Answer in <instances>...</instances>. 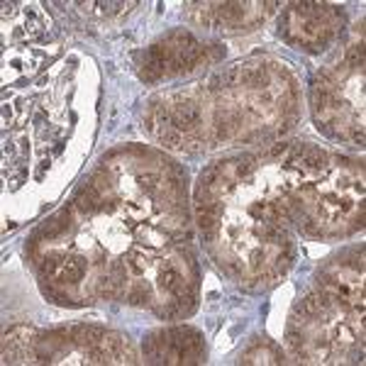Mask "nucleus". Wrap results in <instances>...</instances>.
Wrapping results in <instances>:
<instances>
[{
    "mask_svg": "<svg viewBox=\"0 0 366 366\" xmlns=\"http://www.w3.org/2000/svg\"><path fill=\"white\" fill-rule=\"evenodd\" d=\"M281 354L276 347L267 345V342H262V345H257L254 350L244 352V357H242V364H281Z\"/></svg>",
    "mask_w": 366,
    "mask_h": 366,
    "instance_id": "nucleus-7",
    "label": "nucleus"
},
{
    "mask_svg": "<svg viewBox=\"0 0 366 366\" xmlns=\"http://www.w3.org/2000/svg\"><path fill=\"white\" fill-rule=\"evenodd\" d=\"M144 357L152 364H198L203 357V337L193 327L162 330L147 337Z\"/></svg>",
    "mask_w": 366,
    "mask_h": 366,
    "instance_id": "nucleus-3",
    "label": "nucleus"
},
{
    "mask_svg": "<svg viewBox=\"0 0 366 366\" xmlns=\"http://www.w3.org/2000/svg\"><path fill=\"white\" fill-rule=\"evenodd\" d=\"M208 46H200L188 32H171L167 39L157 42L144 54L142 64V79L157 81L162 76L181 74L205 64Z\"/></svg>",
    "mask_w": 366,
    "mask_h": 366,
    "instance_id": "nucleus-2",
    "label": "nucleus"
},
{
    "mask_svg": "<svg viewBox=\"0 0 366 366\" xmlns=\"http://www.w3.org/2000/svg\"><path fill=\"white\" fill-rule=\"evenodd\" d=\"M132 3H88L84 8H88V13H96V15H115V13H122L127 10Z\"/></svg>",
    "mask_w": 366,
    "mask_h": 366,
    "instance_id": "nucleus-9",
    "label": "nucleus"
},
{
    "mask_svg": "<svg viewBox=\"0 0 366 366\" xmlns=\"http://www.w3.org/2000/svg\"><path fill=\"white\" fill-rule=\"evenodd\" d=\"M125 269H127V274H132V276H142L147 269H149V259L144 257V252H139V249H132L125 257Z\"/></svg>",
    "mask_w": 366,
    "mask_h": 366,
    "instance_id": "nucleus-8",
    "label": "nucleus"
},
{
    "mask_svg": "<svg viewBox=\"0 0 366 366\" xmlns=\"http://www.w3.org/2000/svg\"><path fill=\"white\" fill-rule=\"evenodd\" d=\"M134 237L142 247H147V249H162L164 244H167V232H164L162 227L157 225H144V222H139L137 227H134Z\"/></svg>",
    "mask_w": 366,
    "mask_h": 366,
    "instance_id": "nucleus-6",
    "label": "nucleus"
},
{
    "mask_svg": "<svg viewBox=\"0 0 366 366\" xmlns=\"http://www.w3.org/2000/svg\"><path fill=\"white\" fill-rule=\"evenodd\" d=\"M196 8V20L205 22L212 27H252L259 20H264V15L269 13V8H274V3H200L191 5Z\"/></svg>",
    "mask_w": 366,
    "mask_h": 366,
    "instance_id": "nucleus-4",
    "label": "nucleus"
},
{
    "mask_svg": "<svg viewBox=\"0 0 366 366\" xmlns=\"http://www.w3.org/2000/svg\"><path fill=\"white\" fill-rule=\"evenodd\" d=\"M42 271L46 281L54 283V288L76 286L84 281L88 271V257L74 252H49L42 259Z\"/></svg>",
    "mask_w": 366,
    "mask_h": 366,
    "instance_id": "nucleus-5",
    "label": "nucleus"
},
{
    "mask_svg": "<svg viewBox=\"0 0 366 366\" xmlns=\"http://www.w3.org/2000/svg\"><path fill=\"white\" fill-rule=\"evenodd\" d=\"M342 15L332 5L296 3L283 13L281 34L286 42L303 49H322L337 34Z\"/></svg>",
    "mask_w": 366,
    "mask_h": 366,
    "instance_id": "nucleus-1",
    "label": "nucleus"
}]
</instances>
